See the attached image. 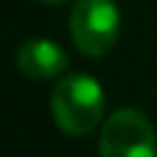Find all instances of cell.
Returning <instances> with one entry per match:
<instances>
[{"mask_svg": "<svg viewBox=\"0 0 157 157\" xmlns=\"http://www.w3.org/2000/svg\"><path fill=\"white\" fill-rule=\"evenodd\" d=\"M68 55L52 39H26L16 50V66L29 78H52L66 68Z\"/></svg>", "mask_w": 157, "mask_h": 157, "instance_id": "obj_4", "label": "cell"}, {"mask_svg": "<svg viewBox=\"0 0 157 157\" xmlns=\"http://www.w3.org/2000/svg\"><path fill=\"white\" fill-rule=\"evenodd\" d=\"M100 157H157V136L149 118L134 107L115 110L102 126Z\"/></svg>", "mask_w": 157, "mask_h": 157, "instance_id": "obj_3", "label": "cell"}, {"mask_svg": "<svg viewBox=\"0 0 157 157\" xmlns=\"http://www.w3.org/2000/svg\"><path fill=\"white\" fill-rule=\"evenodd\" d=\"M42 3H47V6H60V3H66V0H42Z\"/></svg>", "mask_w": 157, "mask_h": 157, "instance_id": "obj_5", "label": "cell"}, {"mask_svg": "<svg viewBox=\"0 0 157 157\" xmlns=\"http://www.w3.org/2000/svg\"><path fill=\"white\" fill-rule=\"evenodd\" d=\"M50 105L58 128L71 136H84L100 123L105 110V94L92 76L71 73L52 89Z\"/></svg>", "mask_w": 157, "mask_h": 157, "instance_id": "obj_1", "label": "cell"}, {"mask_svg": "<svg viewBox=\"0 0 157 157\" xmlns=\"http://www.w3.org/2000/svg\"><path fill=\"white\" fill-rule=\"evenodd\" d=\"M121 34V16L113 0H78L71 11V37L89 58H102L113 50Z\"/></svg>", "mask_w": 157, "mask_h": 157, "instance_id": "obj_2", "label": "cell"}]
</instances>
